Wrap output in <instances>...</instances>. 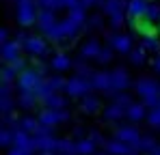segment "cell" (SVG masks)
Returning <instances> with one entry per match:
<instances>
[{
	"label": "cell",
	"instance_id": "obj_3",
	"mask_svg": "<svg viewBox=\"0 0 160 155\" xmlns=\"http://www.w3.org/2000/svg\"><path fill=\"white\" fill-rule=\"evenodd\" d=\"M80 30H84L82 26H78L72 17H63V20H58V24L54 26L52 30L48 32V35H43L48 41H54V43H58V41H63V39H67V37H74V35H78Z\"/></svg>",
	"mask_w": 160,
	"mask_h": 155
},
{
	"label": "cell",
	"instance_id": "obj_32",
	"mask_svg": "<svg viewBox=\"0 0 160 155\" xmlns=\"http://www.w3.org/2000/svg\"><path fill=\"white\" fill-rule=\"evenodd\" d=\"M37 101H39V99H37L35 93H20V95H18V106H22L24 110H30Z\"/></svg>",
	"mask_w": 160,
	"mask_h": 155
},
{
	"label": "cell",
	"instance_id": "obj_21",
	"mask_svg": "<svg viewBox=\"0 0 160 155\" xmlns=\"http://www.w3.org/2000/svg\"><path fill=\"white\" fill-rule=\"evenodd\" d=\"M126 114H128V108H123V106H119V103H110L108 108H104V119L110 121V123L123 119Z\"/></svg>",
	"mask_w": 160,
	"mask_h": 155
},
{
	"label": "cell",
	"instance_id": "obj_19",
	"mask_svg": "<svg viewBox=\"0 0 160 155\" xmlns=\"http://www.w3.org/2000/svg\"><path fill=\"white\" fill-rule=\"evenodd\" d=\"M100 52H102L100 41H98V39H89V41L80 48V56H82V58H93V60H98Z\"/></svg>",
	"mask_w": 160,
	"mask_h": 155
},
{
	"label": "cell",
	"instance_id": "obj_41",
	"mask_svg": "<svg viewBox=\"0 0 160 155\" xmlns=\"http://www.w3.org/2000/svg\"><path fill=\"white\" fill-rule=\"evenodd\" d=\"M147 121H149V125H152V127H160V103L154 108V110H149Z\"/></svg>",
	"mask_w": 160,
	"mask_h": 155
},
{
	"label": "cell",
	"instance_id": "obj_4",
	"mask_svg": "<svg viewBox=\"0 0 160 155\" xmlns=\"http://www.w3.org/2000/svg\"><path fill=\"white\" fill-rule=\"evenodd\" d=\"M126 9H128V0H106V2H104L102 11L108 15L110 26H112L115 30L126 24V17H128V15H126Z\"/></svg>",
	"mask_w": 160,
	"mask_h": 155
},
{
	"label": "cell",
	"instance_id": "obj_49",
	"mask_svg": "<svg viewBox=\"0 0 160 155\" xmlns=\"http://www.w3.org/2000/svg\"><path fill=\"white\" fill-rule=\"evenodd\" d=\"M0 39H2V45L11 41V39H9V28H2V30H0Z\"/></svg>",
	"mask_w": 160,
	"mask_h": 155
},
{
	"label": "cell",
	"instance_id": "obj_54",
	"mask_svg": "<svg viewBox=\"0 0 160 155\" xmlns=\"http://www.w3.org/2000/svg\"><path fill=\"white\" fill-rule=\"evenodd\" d=\"M15 2H20V0H15Z\"/></svg>",
	"mask_w": 160,
	"mask_h": 155
},
{
	"label": "cell",
	"instance_id": "obj_14",
	"mask_svg": "<svg viewBox=\"0 0 160 155\" xmlns=\"http://www.w3.org/2000/svg\"><path fill=\"white\" fill-rule=\"evenodd\" d=\"M112 138H117V140H121L126 144H136L143 136H141L138 127H134V125H119V127L115 129V136Z\"/></svg>",
	"mask_w": 160,
	"mask_h": 155
},
{
	"label": "cell",
	"instance_id": "obj_2",
	"mask_svg": "<svg viewBox=\"0 0 160 155\" xmlns=\"http://www.w3.org/2000/svg\"><path fill=\"white\" fill-rule=\"evenodd\" d=\"M37 15H39V7L37 0H20L15 4V20L22 28L37 24Z\"/></svg>",
	"mask_w": 160,
	"mask_h": 155
},
{
	"label": "cell",
	"instance_id": "obj_50",
	"mask_svg": "<svg viewBox=\"0 0 160 155\" xmlns=\"http://www.w3.org/2000/svg\"><path fill=\"white\" fill-rule=\"evenodd\" d=\"M152 67H154V69H156V71L160 73V54H156V58L152 60Z\"/></svg>",
	"mask_w": 160,
	"mask_h": 155
},
{
	"label": "cell",
	"instance_id": "obj_38",
	"mask_svg": "<svg viewBox=\"0 0 160 155\" xmlns=\"http://www.w3.org/2000/svg\"><path fill=\"white\" fill-rule=\"evenodd\" d=\"M18 103V99H13V97H2V101H0V110H2V116H7V114H11L13 112V106Z\"/></svg>",
	"mask_w": 160,
	"mask_h": 155
},
{
	"label": "cell",
	"instance_id": "obj_43",
	"mask_svg": "<svg viewBox=\"0 0 160 155\" xmlns=\"http://www.w3.org/2000/svg\"><path fill=\"white\" fill-rule=\"evenodd\" d=\"M87 24H89V28L98 30V28H102V26H104V20H102V15H100V13H95V15H91V17L87 20Z\"/></svg>",
	"mask_w": 160,
	"mask_h": 155
},
{
	"label": "cell",
	"instance_id": "obj_15",
	"mask_svg": "<svg viewBox=\"0 0 160 155\" xmlns=\"http://www.w3.org/2000/svg\"><path fill=\"white\" fill-rule=\"evenodd\" d=\"M56 24H58V20H56L54 11H48V9H39V15H37V26H39L41 35H48V32H50V30H52Z\"/></svg>",
	"mask_w": 160,
	"mask_h": 155
},
{
	"label": "cell",
	"instance_id": "obj_52",
	"mask_svg": "<svg viewBox=\"0 0 160 155\" xmlns=\"http://www.w3.org/2000/svg\"><path fill=\"white\" fill-rule=\"evenodd\" d=\"M95 155H106V153H95Z\"/></svg>",
	"mask_w": 160,
	"mask_h": 155
},
{
	"label": "cell",
	"instance_id": "obj_42",
	"mask_svg": "<svg viewBox=\"0 0 160 155\" xmlns=\"http://www.w3.org/2000/svg\"><path fill=\"white\" fill-rule=\"evenodd\" d=\"M112 54H115V50L108 45V48H102V52H100V56H98V63L100 65H106V63H110L112 60Z\"/></svg>",
	"mask_w": 160,
	"mask_h": 155
},
{
	"label": "cell",
	"instance_id": "obj_31",
	"mask_svg": "<svg viewBox=\"0 0 160 155\" xmlns=\"http://www.w3.org/2000/svg\"><path fill=\"white\" fill-rule=\"evenodd\" d=\"M74 69H76V76L78 78H84V80H89V78H93L95 76V71L84 63V60H76L74 63Z\"/></svg>",
	"mask_w": 160,
	"mask_h": 155
},
{
	"label": "cell",
	"instance_id": "obj_51",
	"mask_svg": "<svg viewBox=\"0 0 160 155\" xmlns=\"http://www.w3.org/2000/svg\"><path fill=\"white\" fill-rule=\"evenodd\" d=\"M154 155H160V144H158V149H156V151H154Z\"/></svg>",
	"mask_w": 160,
	"mask_h": 155
},
{
	"label": "cell",
	"instance_id": "obj_17",
	"mask_svg": "<svg viewBox=\"0 0 160 155\" xmlns=\"http://www.w3.org/2000/svg\"><path fill=\"white\" fill-rule=\"evenodd\" d=\"M147 7H149V0H128V9H126L128 20L143 17L147 13Z\"/></svg>",
	"mask_w": 160,
	"mask_h": 155
},
{
	"label": "cell",
	"instance_id": "obj_46",
	"mask_svg": "<svg viewBox=\"0 0 160 155\" xmlns=\"http://www.w3.org/2000/svg\"><path fill=\"white\" fill-rule=\"evenodd\" d=\"M89 140H93L95 144H102V147H104V144L108 142V140L104 138V136H102V134H100V131H91V134H89Z\"/></svg>",
	"mask_w": 160,
	"mask_h": 155
},
{
	"label": "cell",
	"instance_id": "obj_28",
	"mask_svg": "<svg viewBox=\"0 0 160 155\" xmlns=\"http://www.w3.org/2000/svg\"><path fill=\"white\" fill-rule=\"evenodd\" d=\"M46 108H50V110H67V99H65V95L54 93L52 97L46 101Z\"/></svg>",
	"mask_w": 160,
	"mask_h": 155
},
{
	"label": "cell",
	"instance_id": "obj_34",
	"mask_svg": "<svg viewBox=\"0 0 160 155\" xmlns=\"http://www.w3.org/2000/svg\"><path fill=\"white\" fill-rule=\"evenodd\" d=\"M145 52H154V54H160V39L158 37H149V39H143V45H141Z\"/></svg>",
	"mask_w": 160,
	"mask_h": 155
},
{
	"label": "cell",
	"instance_id": "obj_29",
	"mask_svg": "<svg viewBox=\"0 0 160 155\" xmlns=\"http://www.w3.org/2000/svg\"><path fill=\"white\" fill-rule=\"evenodd\" d=\"M54 93H56V91H54L52 86H50V82H48V80H43V84H41V86H39V88H37V91H35V95H37V99H39V101H48V99H50V97H52Z\"/></svg>",
	"mask_w": 160,
	"mask_h": 155
},
{
	"label": "cell",
	"instance_id": "obj_35",
	"mask_svg": "<svg viewBox=\"0 0 160 155\" xmlns=\"http://www.w3.org/2000/svg\"><path fill=\"white\" fill-rule=\"evenodd\" d=\"M145 17H147L149 22H154V24H156V22H160V4H158V2H149Z\"/></svg>",
	"mask_w": 160,
	"mask_h": 155
},
{
	"label": "cell",
	"instance_id": "obj_7",
	"mask_svg": "<svg viewBox=\"0 0 160 155\" xmlns=\"http://www.w3.org/2000/svg\"><path fill=\"white\" fill-rule=\"evenodd\" d=\"M93 91V86H91V80H84V78H69L67 80V86H65V93L69 95V97H87L89 93Z\"/></svg>",
	"mask_w": 160,
	"mask_h": 155
},
{
	"label": "cell",
	"instance_id": "obj_45",
	"mask_svg": "<svg viewBox=\"0 0 160 155\" xmlns=\"http://www.w3.org/2000/svg\"><path fill=\"white\" fill-rule=\"evenodd\" d=\"M104 2L106 0H80V7L87 11L89 7H104Z\"/></svg>",
	"mask_w": 160,
	"mask_h": 155
},
{
	"label": "cell",
	"instance_id": "obj_23",
	"mask_svg": "<svg viewBox=\"0 0 160 155\" xmlns=\"http://www.w3.org/2000/svg\"><path fill=\"white\" fill-rule=\"evenodd\" d=\"M136 147H138V151L145 155H154V151L158 149V140L154 138V136H143L138 142H136Z\"/></svg>",
	"mask_w": 160,
	"mask_h": 155
},
{
	"label": "cell",
	"instance_id": "obj_36",
	"mask_svg": "<svg viewBox=\"0 0 160 155\" xmlns=\"http://www.w3.org/2000/svg\"><path fill=\"white\" fill-rule=\"evenodd\" d=\"M112 97V103H119V106H123V108H130L132 106V97L130 95H126V93H115V95H110Z\"/></svg>",
	"mask_w": 160,
	"mask_h": 155
},
{
	"label": "cell",
	"instance_id": "obj_40",
	"mask_svg": "<svg viewBox=\"0 0 160 155\" xmlns=\"http://www.w3.org/2000/svg\"><path fill=\"white\" fill-rule=\"evenodd\" d=\"M48 82H50V86H52L56 93H58V91H65V86H67V80H65V78H61V76L48 78Z\"/></svg>",
	"mask_w": 160,
	"mask_h": 155
},
{
	"label": "cell",
	"instance_id": "obj_53",
	"mask_svg": "<svg viewBox=\"0 0 160 155\" xmlns=\"http://www.w3.org/2000/svg\"><path fill=\"white\" fill-rule=\"evenodd\" d=\"M52 155H61V153H52Z\"/></svg>",
	"mask_w": 160,
	"mask_h": 155
},
{
	"label": "cell",
	"instance_id": "obj_33",
	"mask_svg": "<svg viewBox=\"0 0 160 155\" xmlns=\"http://www.w3.org/2000/svg\"><path fill=\"white\" fill-rule=\"evenodd\" d=\"M145 54L147 52L143 50V48H134L128 56H130V63H132L134 67H141V65H145Z\"/></svg>",
	"mask_w": 160,
	"mask_h": 155
},
{
	"label": "cell",
	"instance_id": "obj_1",
	"mask_svg": "<svg viewBox=\"0 0 160 155\" xmlns=\"http://www.w3.org/2000/svg\"><path fill=\"white\" fill-rule=\"evenodd\" d=\"M134 91H136V95H141V99H143V106L145 108H156L160 103V82L158 80H154V78L145 76V78H138L136 82H134Z\"/></svg>",
	"mask_w": 160,
	"mask_h": 155
},
{
	"label": "cell",
	"instance_id": "obj_44",
	"mask_svg": "<svg viewBox=\"0 0 160 155\" xmlns=\"http://www.w3.org/2000/svg\"><path fill=\"white\" fill-rule=\"evenodd\" d=\"M9 67H11V69H13V71H15L18 76H20L22 71H26V69H28V67H26V60H24V58H20V60H15V63H11Z\"/></svg>",
	"mask_w": 160,
	"mask_h": 155
},
{
	"label": "cell",
	"instance_id": "obj_25",
	"mask_svg": "<svg viewBox=\"0 0 160 155\" xmlns=\"http://www.w3.org/2000/svg\"><path fill=\"white\" fill-rule=\"evenodd\" d=\"M132 123L136 121H143V119H147V108L143 106V103H132L130 108H128V114H126Z\"/></svg>",
	"mask_w": 160,
	"mask_h": 155
},
{
	"label": "cell",
	"instance_id": "obj_22",
	"mask_svg": "<svg viewBox=\"0 0 160 155\" xmlns=\"http://www.w3.org/2000/svg\"><path fill=\"white\" fill-rule=\"evenodd\" d=\"M80 110H82L84 114H95V112L100 110V97H95L93 93H89L87 97H82V101H80Z\"/></svg>",
	"mask_w": 160,
	"mask_h": 155
},
{
	"label": "cell",
	"instance_id": "obj_26",
	"mask_svg": "<svg viewBox=\"0 0 160 155\" xmlns=\"http://www.w3.org/2000/svg\"><path fill=\"white\" fill-rule=\"evenodd\" d=\"M18 127L24 129V131H26V134H30V136H35V134L39 131V127H41V123H39V119H32V116H24V119H20Z\"/></svg>",
	"mask_w": 160,
	"mask_h": 155
},
{
	"label": "cell",
	"instance_id": "obj_39",
	"mask_svg": "<svg viewBox=\"0 0 160 155\" xmlns=\"http://www.w3.org/2000/svg\"><path fill=\"white\" fill-rule=\"evenodd\" d=\"M2 82H4V84H13V82H18V73H15L9 65L2 67Z\"/></svg>",
	"mask_w": 160,
	"mask_h": 155
},
{
	"label": "cell",
	"instance_id": "obj_11",
	"mask_svg": "<svg viewBox=\"0 0 160 155\" xmlns=\"http://www.w3.org/2000/svg\"><path fill=\"white\" fill-rule=\"evenodd\" d=\"M108 45L117 54H130L134 50L132 48V37L130 35H121V32H112L108 35Z\"/></svg>",
	"mask_w": 160,
	"mask_h": 155
},
{
	"label": "cell",
	"instance_id": "obj_47",
	"mask_svg": "<svg viewBox=\"0 0 160 155\" xmlns=\"http://www.w3.org/2000/svg\"><path fill=\"white\" fill-rule=\"evenodd\" d=\"M35 151L32 149H22V147H13L9 149V155H32Z\"/></svg>",
	"mask_w": 160,
	"mask_h": 155
},
{
	"label": "cell",
	"instance_id": "obj_37",
	"mask_svg": "<svg viewBox=\"0 0 160 155\" xmlns=\"http://www.w3.org/2000/svg\"><path fill=\"white\" fill-rule=\"evenodd\" d=\"M37 7L39 9H48V11H58V9H63L61 7V0H37Z\"/></svg>",
	"mask_w": 160,
	"mask_h": 155
},
{
	"label": "cell",
	"instance_id": "obj_48",
	"mask_svg": "<svg viewBox=\"0 0 160 155\" xmlns=\"http://www.w3.org/2000/svg\"><path fill=\"white\" fill-rule=\"evenodd\" d=\"M61 7H63V9H67V11L78 9V7H80V0H61Z\"/></svg>",
	"mask_w": 160,
	"mask_h": 155
},
{
	"label": "cell",
	"instance_id": "obj_16",
	"mask_svg": "<svg viewBox=\"0 0 160 155\" xmlns=\"http://www.w3.org/2000/svg\"><path fill=\"white\" fill-rule=\"evenodd\" d=\"M35 149L39 153H56L58 151V138H54V136H35Z\"/></svg>",
	"mask_w": 160,
	"mask_h": 155
},
{
	"label": "cell",
	"instance_id": "obj_12",
	"mask_svg": "<svg viewBox=\"0 0 160 155\" xmlns=\"http://www.w3.org/2000/svg\"><path fill=\"white\" fill-rule=\"evenodd\" d=\"M104 149L110 155H138L141 153L136 144H126V142H121L117 138H110L106 144H104Z\"/></svg>",
	"mask_w": 160,
	"mask_h": 155
},
{
	"label": "cell",
	"instance_id": "obj_24",
	"mask_svg": "<svg viewBox=\"0 0 160 155\" xmlns=\"http://www.w3.org/2000/svg\"><path fill=\"white\" fill-rule=\"evenodd\" d=\"M61 155H78V147H76V140L72 138H58V151Z\"/></svg>",
	"mask_w": 160,
	"mask_h": 155
},
{
	"label": "cell",
	"instance_id": "obj_13",
	"mask_svg": "<svg viewBox=\"0 0 160 155\" xmlns=\"http://www.w3.org/2000/svg\"><path fill=\"white\" fill-rule=\"evenodd\" d=\"M22 50H24V45H22L20 41H13V39H11V41L4 43L2 50H0L2 63H4V65H11V63L20 60V58H22Z\"/></svg>",
	"mask_w": 160,
	"mask_h": 155
},
{
	"label": "cell",
	"instance_id": "obj_9",
	"mask_svg": "<svg viewBox=\"0 0 160 155\" xmlns=\"http://www.w3.org/2000/svg\"><path fill=\"white\" fill-rule=\"evenodd\" d=\"M128 86H132V80H130V73H128L123 67H117V69L110 71V95L121 93V91H126Z\"/></svg>",
	"mask_w": 160,
	"mask_h": 155
},
{
	"label": "cell",
	"instance_id": "obj_27",
	"mask_svg": "<svg viewBox=\"0 0 160 155\" xmlns=\"http://www.w3.org/2000/svg\"><path fill=\"white\" fill-rule=\"evenodd\" d=\"M76 147H78V155H95L98 144L89 138H80V140H76Z\"/></svg>",
	"mask_w": 160,
	"mask_h": 155
},
{
	"label": "cell",
	"instance_id": "obj_18",
	"mask_svg": "<svg viewBox=\"0 0 160 155\" xmlns=\"http://www.w3.org/2000/svg\"><path fill=\"white\" fill-rule=\"evenodd\" d=\"M91 86L110 95V71H95V76L91 78Z\"/></svg>",
	"mask_w": 160,
	"mask_h": 155
},
{
	"label": "cell",
	"instance_id": "obj_10",
	"mask_svg": "<svg viewBox=\"0 0 160 155\" xmlns=\"http://www.w3.org/2000/svg\"><path fill=\"white\" fill-rule=\"evenodd\" d=\"M130 26L134 28V32L141 35L143 39L158 37V32H160V26H156L154 22H149L145 15H143V17H134V20H130Z\"/></svg>",
	"mask_w": 160,
	"mask_h": 155
},
{
	"label": "cell",
	"instance_id": "obj_5",
	"mask_svg": "<svg viewBox=\"0 0 160 155\" xmlns=\"http://www.w3.org/2000/svg\"><path fill=\"white\" fill-rule=\"evenodd\" d=\"M43 80L46 78L41 76L35 67H28L26 71H22L18 76V88H20V93H35L43 84Z\"/></svg>",
	"mask_w": 160,
	"mask_h": 155
},
{
	"label": "cell",
	"instance_id": "obj_6",
	"mask_svg": "<svg viewBox=\"0 0 160 155\" xmlns=\"http://www.w3.org/2000/svg\"><path fill=\"white\" fill-rule=\"evenodd\" d=\"M24 45V50L28 54H32V56H37V58H46L48 54H52V48H50V43L46 41V37H39V35H28L26 41L22 43Z\"/></svg>",
	"mask_w": 160,
	"mask_h": 155
},
{
	"label": "cell",
	"instance_id": "obj_20",
	"mask_svg": "<svg viewBox=\"0 0 160 155\" xmlns=\"http://www.w3.org/2000/svg\"><path fill=\"white\" fill-rule=\"evenodd\" d=\"M50 67H52L54 71H65V69L74 67V63H72V58H69L65 52H58V54H54V56H52Z\"/></svg>",
	"mask_w": 160,
	"mask_h": 155
},
{
	"label": "cell",
	"instance_id": "obj_8",
	"mask_svg": "<svg viewBox=\"0 0 160 155\" xmlns=\"http://www.w3.org/2000/svg\"><path fill=\"white\" fill-rule=\"evenodd\" d=\"M37 119H39V123L46 125V127H56V125L69 121V112H67V110H50V108H43Z\"/></svg>",
	"mask_w": 160,
	"mask_h": 155
},
{
	"label": "cell",
	"instance_id": "obj_30",
	"mask_svg": "<svg viewBox=\"0 0 160 155\" xmlns=\"http://www.w3.org/2000/svg\"><path fill=\"white\" fill-rule=\"evenodd\" d=\"M15 129H18V127H15ZM15 129H11V127H2V134H0V144H2L4 149H13Z\"/></svg>",
	"mask_w": 160,
	"mask_h": 155
}]
</instances>
